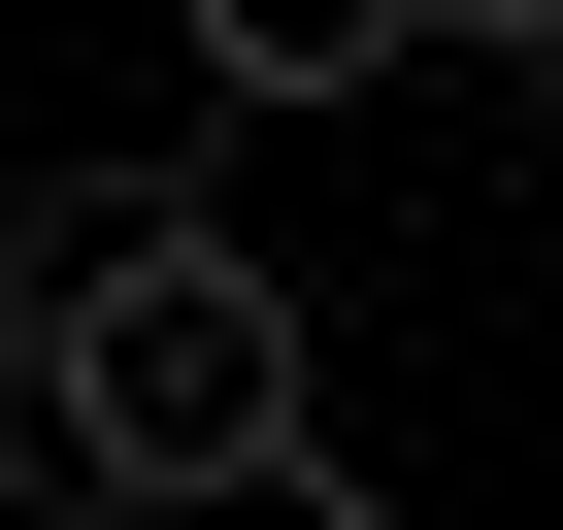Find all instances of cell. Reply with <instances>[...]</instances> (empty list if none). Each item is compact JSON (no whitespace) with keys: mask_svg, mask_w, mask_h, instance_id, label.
Segmentation results:
<instances>
[{"mask_svg":"<svg viewBox=\"0 0 563 530\" xmlns=\"http://www.w3.org/2000/svg\"><path fill=\"white\" fill-rule=\"evenodd\" d=\"M0 497H133V530H199V497H332L299 265L199 232V265H133L100 332H34V365H0Z\"/></svg>","mask_w":563,"mask_h":530,"instance_id":"cell-1","label":"cell"},{"mask_svg":"<svg viewBox=\"0 0 563 530\" xmlns=\"http://www.w3.org/2000/svg\"><path fill=\"white\" fill-rule=\"evenodd\" d=\"M199 232H232L199 166H34V199H0V365H34V332H100L133 265H199Z\"/></svg>","mask_w":563,"mask_h":530,"instance_id":"cell-2","label":"cell"},{"mask_svg":"<svg viewBox=\"0 0 563 530\" xmlns=\"http://www.w3.org/2000/svg\"><path fill=\"white\" fill-rule=\"evenodd\" d=\"M166 34H199V100H398L431 0H166Z\"/></svg>","mask_w":563,"mask_h":530,"instance_id":"cell-3","label":"cell"}]
</instances>
